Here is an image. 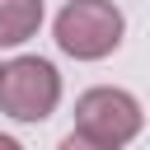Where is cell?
<instances>
[{"mask_svg": "<svg viewBox=\"0 0 150 150\" xmlns=\"http://www.w3.org/2000/svg\"><path fill=\"white\" fill-rule=\"evenodd\" d=\"M0 150H23V145H19L14 136H0Z\"/></svg>", "mask_w": 150, "mask_h": 150, "instance_id": "6", "label": "cell"}, {"mask_svg": "<svg viewBox=\"0 0 150 150\" xmlns=\"http://www.w3.org/2000/svg\"><path fill=\"white\" fill-rule=\"evenodd\" d=\"M56 150H117V145H103V141H89V136H80V131H70Z\"/></svg>", "mask_w": 150, "mask_h": 150, "instance_id": "5", "label": "cell"}, {"mask_svg": "<svg viewBox=\"0 0 150 150\" xmlns=\"http://www.w3.org/2000/svg\"><path fill=\"white\" fill-rule=\"evenodd\" d=\"M61 103V75L42 56H19L0 66V112L19 122H42Z\"/></svg>", "mask_w": 150, "mask_h": 150, "instance_id": "2", "label": "cell"}, {"mask_svg": "<svg viewBox=\"0 0 150 150\" xmlns=\"http://www.w3.org/2000/svg\"><path fill=\"white\" fill-rule=\"evenodd\" d=\"M122 9L112 0H70L56 14V42L75 61H98L122 42Z\"/></svg>", "mask_w": 150, "mask_h": 150, "instance_id": "1", "label": "cell"}, {"mask_svg": "<svg viewBox=\"0 0 150 150\" xmlns=\"http://www.w3.org/2000/svg\"><path fill=\"white\" fill-rule=\"evenodd\" d=\"M75 127H80V136L122 150V145L141 131V103H136L127 89H112V84L89 89V94H80V103H75Z\"/></svg>", "mask_w": 150, "mask_h": 150, "instance_id": "3", "label": "cell"}, {"mask_svg": "<svg viewBox=\"0 0 150 150\" xmlns=\"http://www.w3.org/2000/svg\"><path fill=\"white\" fill-rule=\"evenodd\" d=\"M42 0H0V47H19L38 33Z\"/></svg>", "mask_w": 150, "mask_h": 150, "instance_id": "4", "label": "cell"}]
</instances>
